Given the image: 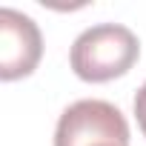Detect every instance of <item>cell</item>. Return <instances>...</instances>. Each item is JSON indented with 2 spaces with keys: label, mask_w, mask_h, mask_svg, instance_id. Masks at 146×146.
Segmentation results:
<instances>
[{
  "label": "cell",
  "mask_w": 146,
  "mask_h": 146,
  "mask_svg": "<svg viewBox=\"0 0 146 146\" xmlns=\"http://www.w3.org/2000/svg\"><path fill=\"white\" fill-rule=\"evenodd\" d=\"M140 54L137 37L120 23H98L78 35L72 46V69L80 80L106 83L115 80L135 66Z\"/></svg>",
  "instance_id": "1"
},
{
  "label": "cell",
  "mask_w": 146,
  "mask_h": 146,
  "mask_svg": "<svg viewBox=\"0 0 146 146\" xmlns=\"http://www.w3.org/2000/svg\"><path fill=\"white\" fill-rule=\"evenodd\" d=\"M100 143L129 146V123L117 106L106 100H78L60 115L54 129V146H100Z\"/></svg>",
  "instance_id": "2"
},
{
  "label": "cell",
  "mask_w": 146,
  "mask_h": 146,
  "mask_svg": "<svg viewBox=\"0 0 146 146\" xmlns=\"http://www.w3.org/2000/svg\"><path fill=\"white\" fill-rule=\"evenodd\" d=\"M40 54L43 37L37 23L17 9H0V78L17 80L32 75Z\"/></svg>",
  "instance_id": "3"
},
{
  "label": "cell",
  "mask_w": 146,
  "mask_h": 146,
  "mask_svg": "<svg viewBox=\"0 0 146 146\" xmlns=\"http://www.w3.org/2000/svg\"><path fill=\"white\" fill-rule=\"evenodd\" d=\"M135 115H137V126H140V132L146 135V83L137 89V95H135Z\"/></svg>",
  "instance_id": "4"
},
{
  "label": "cell",
  "mask_w": 146,
  "mask_h": 146,
  "mask_svg": "<svg viewBox=\"0 0 146 146\" xmlns=\"http://www.w3.org/2000/svg\"><path fill=\"white\" fill-rule=\"evenodd\" d=\"M100 146H120V143H100Z\"/></svg>",
  "instance_id": "5"
}]
</instances>
